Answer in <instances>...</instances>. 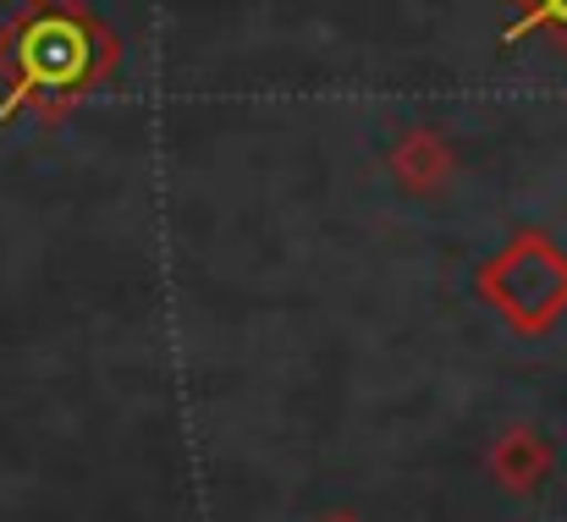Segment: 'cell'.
Masks as SVG:
<instances>
[{
  "label": "cell",
  "mask_w": 567,
  "mask_h": 522,
  "mask_svg": "<svg viewBox=\"0 0 567 522\" xmlns=\"http://www.w3.org/2000/svg\"><path fill=\"white\" fill-rule=\"evenodd\" d=\"M94 66V39L78 17H39L22 39H17V88L0 105V116H11L22 100L44 94V88H72L83 83Z\"/></svg>",
  "instance_id": "obj_1"
},
{
  "label": "cell",
  "mask_w": 567,
  "mask_h": 522,
  "mask_svg": "<svg viewBox=\"0 0 567 522\" xmlns=\"http://www.w3.org/2000/svg\"><path fill=\"white\" fill-rule=\"evenodd\" d=\"M535 22H567V0H540V6H535V11H529V17H524V22L507 33V39H524Z\"/></svg>",
  "instance_id": "obj_2"
}]
</instances>
